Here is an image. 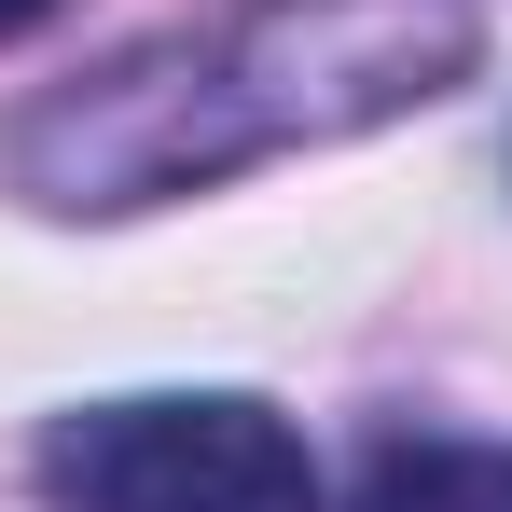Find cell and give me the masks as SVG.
I'll list each match as a JSON object with an SVG mask.
<instances>
[{"label": "cell", "instance_id": "3", "mask_svg": "<svg viewBox=\"0 0 512 512\" xmlns=\"http://www.w3.org/2000/svg\"><path fill=\"white\" fill-rule=\"evenodd\" d=\"M346 512H512V443H471V429H388L360 457Z\"/></svg>", "mask_w": 512, "mask_h": 512}, {"label": "cell", "instance_id": "4", "mask_svg": "<svg viewBox=\"0 0 512 512\" xmlns=\"http://www.w3.org/2000/svg\"><path fill=\"white\" fill-rule=\"evenodd\" d=\"M42 14H56V0H0V42H14V28H42Z\"/></svg>", "mask_w": 512, "mask_h": 512}, {"label": "cell", "instance_id": "1", "mask_svg": "<svg viewBox=\"0 0 512 512\" xmlns=\"http://www.w3.org/2000/svg\"><path fill=\"white\" fill-rule=\"evenodd\" d=\"M471 56H485L471 0H236L208 28L125 42L111 70H70L56 97H28L0 125V180L70 222L167 208L236 167L402 125L471 84Z\"/></svg>", "mask_w": 512, "mask_h": 512}, {"label": "cell", "instance_id": "2", "mask_svg": "<svg viewBox=\"0 0 512 512\" xmlns=\"http://www.w3.org/2000/svg\"><path fill=\"white\" fill-rule=\"evenodd\" d=\"M42 512H333L305 429L250 388H125L70 402L28 457Z\"/></svg>", "mask_w": 512, "mask_h": 512}]
</instances>
